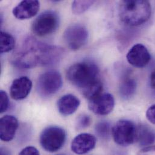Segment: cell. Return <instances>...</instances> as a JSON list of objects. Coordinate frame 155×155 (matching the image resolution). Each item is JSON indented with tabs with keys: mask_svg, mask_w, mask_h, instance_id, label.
I'll list each match as a JSON object with an SVG mask.
<instances>
[{
	"mask_svg": "<svg viewBox=\"0 0 155 155\" xmlns=\"http://www.w3.org/2000/svg\"><path fill=\"white\" fill-rule=\"evenodd\" d=\"M137 89V83L134 79L126 78L123 80L120 86L121 97L127 100L134 96Z\"/></svg>",
	"mask_w": 155,
	"mask_h": 155,
	"instance_id": "cell-17",
	"label": "cell"
},
{
	"mask_svg": "<svg viewBox=\"0 0 155 155\" xmlns=\"http://www.w3.org/2000/svg\"><path fill=\"white\" fill-rule=\"evenodd\" d=\"M96 138L90 134H81L78 135L73 140L71 145L72 151L77 154H86L95 147Z\"/></svg>",
	"mask_w": 155,
	"mask_h": 155,
	"instance_id": "cell-11",
	"label": "cell"
},
{
	"mask_svg": "<svg viewBox=\"0 0 155 155\" xmlns=\"http://www.w3.org/2000/svg\"><path fill=\"white\" fill-rule=\"evenodd\" d=\"M150 86L153 89H155V70L150 76Z\"/></svg>",
	"mask_w": 155,
	"mask_h": 155,
	"instance_id": "cell-26",
	"label": "cell"
},
{
	"mask_svg": "<svg viewBox=\"0 0 155 155\" xmlns=\"http://www.w3.org/2000/svg\"><path fill=\"white\" fill-rule=\"evenodd\" d=\"M137 155H155V146H149L142 149Z\"/></svg>",
	"mask_w": 155,
	"mask_h": 155,
	"instance_id": "cell-25",
	"label": "cell"
},
{
	"mask_svg": "<svg viewBox=\"0 0 155 155\" xmlns=\"http://www.w3.org/2000/svg\"><path fill=\"white\" fill-rule=\"evenodd\" d=\"M80 101L73 94H67L62 96L57 103L59 112L63 115H70L78 110Z\"/></svg>",
	"mask_w": 155,
	"mask_h": 155,
	"instance_id": "cell-15",
	"label": "cell"
},
{
	"mask_svg": "<svg viewBox=\"0 0 155 155\" xmlns=\"http://www.w3.org/2000/svg\"><path fill=\"white\" fill-rule=\"evenodd\" d=\"M0 112L4 113L8 108L9 99L7 93L2 90L0 91Z\"/></svg>",
	"mask_w": 155,
	"mask_h": 155,
	"instance_id": "cell-22",
	"label": "cell"
},
{
	"mask_svg": "<svg viewBox=\"0 0 155 155\" xmlns=\"http://www.w3.org/2000/svg\"><path fill=\"white\" fill-rule=\"evenodd\" d=\"M66 137V132L62 127L48 126L41 134L39 142L45 150L53 153L59 150L64 146Z\"/></svg>",
	"mask_w": 155,
	"mask_h": 155,
	"instance_id": "cell-4",
	"label": "cell"
},
{
	"mask_svg": "<svg viewBox=\"0 0 155 155\" xmlns=\"http://www.w3.org/2000/svg\"><path fill=\"white\" fill-rule=\"evenodd\" d=\"M126 58L130 65L140 68L148 65L151 59L148 50L144 45L141 44L134 45L129 50Z\"/></svg>",
	"mask_w": 155,
	"mask_h": 155,
	"instance_id": "cell-10",
	"label": "cell"
},
{
	"mask_svg": "<svg viewBox=\"0 0 155 155\" xmlns=\"http://www.w3.org/2000/svg\"><path fill=\"white\" fill-rule=\"evenodd\" d=\"M147 118L150 123L155 124V104L152 105L147 110Z\"/></svg>",
	"mask_w": 155,
	"mask_h": 155,
	"instance_id": "cell-24",
	"label": "cell"
},
{
	"mask_svg": "<svg viewBox=\"0 0 155 155\" xmlns=\"http://www.w3.org/2000/svg\"><path fill=\"white\" fill-rule=\"evenodd\" d=\"M0 153H1V155H11L10 151L6 148H4V147H2L1 149Z\"/></svg>",
	"mask_w": 155,
	"mask_h": 155,
	"instance_id": "cell-27",
	"label": "cell"
},
{
	"mask_svg": "<svg viewBox=\"0 0 155 155\" xmlns=\"http://www.w3.org/2000/svg\"><path fill=\"white\" fill-rule=\"evenodd\" d=\"M95 131L97 135L102 138H108L110 132H112L110 125L109 123L106 121L98 123L95 126Z\"/></svg>",
	"mask_w": 155,
	"mask_h": 155,
	"instance_id": "cell-20",
	"label": "cell"
},
{
	"mask_svg": "<svg viewBox=\"0 0 155 155\" xmlns=\"http://www.w3.org/2000/svg\"><path fill=\"white\" fill-rule=\"evenodd\" d=\"M136 141L141 146H149L155 141V132L149 126L140 125L137 128Z\"/></svg>",
	"mask_w": 155,
	"mask_h": 155,
	"instance_id": "cell-16",
	"label": "cell"
},
{
	"mask_svg": "<svg viewBox=\"0 0 155 155\" xmlns=\"http://www.w3.org/2000/svg\"><path fill=\"white\" fill-rule=\"evenodd\" d=\"M40 3L38 0H24L13 9V14L19 19H27L35 16L39 12Z\"/></svg>",
	"mask_w": 155,
	"mask_h": 155,
	"instance_id": "cell-12",
	"label": "cell"
},
{
	"mask_svg": "<svg viewBox=\"0 0 155 155\" xmlns=\"http://www.w3.org/2000/svg\"><path fill=\"white\" fill-rule=\"evenodd\" d=\"M63 54L64 51L60 47L28 38L14 53L12 62L18 68L28 69L54 64L59 61Z\"/></svg>",
	"mask_w": 155,
	"mask_h": 155,
	"instance_id": "cell-1",
	"label": "cell"
},
{
	"mask_svg": "<svg viewBox=\"0 0 155 155\" xmlns=\"http://www.w3.org/2000/svg\"><path fill=\"white\" fill-rule=\"evenodd\" d=\"M58 14L48 10L40 14L32 24V31L38 36H45L54 33L59 25Z\"/></svg>",
	"mask_w": 155,
	"mask_h": 155,
	"instance_id": "cell-5",
	"label": "cell"
},
{
	"mask_svg": "<svg viewBox=\"0 0 155 155\" xmlns=\"http://www.w3.org/2000/svg\"><path fill=\"white\" fill-rule=\"evenodd\" d=\"M118 12L123 22L129 26H138L148 21L152 8L147 1L127 0L120 2Z\"/></svg>",
	"mask_w": 155,
	"mask_h": 155,
	"instance_id": "cell-2",
	"label": "cell"
},
{
	"mask_svg": "<svg viewBox=\"0 0 155 155\" xmlns=\"http://www.w3.org/2000/svg\"><path fill=\"white\" fill-rule=\"evenodd\" d=\"M91 123V117L86 114H82L78 117L76 122V128L78 130L88 127Z\"/></svg>",
	"mask_w": 155,
	"mask_h": 155,
	"instance_id": "cell-21",
	"label": "cell"
},
{
	"mask_svg": "<svg viewBox=\"0 0 155 155\" xmlns=\"http://www.w3.org/2000/svg\"><path fill=\"white\" fill-rule=\"evenodd\" d=\"M19 155H40V153L36 148L30 146L24 148Z\"/></svg>",
	"mask_w": 155,
	"mask_h": 155,
	"instance_id": "cell-23",
	"label": "cell"
},
{
	"mask_svg": "<svg viewBox=\"0 0 155 155\" xmlns=\"http://www.w3.org/2000/svg\"><path fill=\"white\" fill-rule=\"evenodd\" d=\"M88 31L86 28L79 24L70 25L64 31V39L68 47L73 51L81 48L87 41Z\"/></svg>",
	"mask_w": 155,
	"mask_h": 155,
	"instance_id": "cell-8",
	"label": "cell"
},
{
	"mask_svg": "<svg viewBox=\"0 0 155 155\" xmlns=\"http://www.w3.org/2000/svg\"><path fill=\"white\" fill-rule=\"evenodd\" d=\"M115 106V100L112 95L108 93L101 94L89 100L88 107L93 113L99 115L110 114Z\"/></svg>",
	"mask_w": 155,
	"mask_h": 155,
	"instance_id": "cell-9",
	"label": "cell"
},
{
	"mask_svg": "<svg viewBox=\"0 0 155 155\" xmlns=\"http://www.w3.org/2000/svg\"><path fill=\"white\" fill-rule=\"evenodd\" d=\"M137 127L129 120L118 121L112 129L114 141L119 146L126 147L132 144L137 138Z\"/></svg>",
	"mask_w": 155,
	"mask_h": 155,
	"instance_id": "cell-6",
	"label": "cell"
},
{
	"mask_svg": "<svg viewBox=\"0 0 155 155\" xmlns=\"http://www.w3.org/2000/svg\"><path fill=\"white\" fill-rule=\"evenodd\" d=\"M15 41L14 38L7 32L1 31L0 33V52L7 53L15 48Z\"/></svg>",
	"mask_w": 155,
	"mask_h": 155,
	"instance_id": "cell-18",
	"label": "cell"
},
{
	"mask_svg": "<svg viewBox=\"0 0 155 155\" xmlns=\"http://www.w3.org/2000/svg\"><path fill=\"white\" fill-rule=\"evenodd\" d=\"M94 2V1H74L72 4L73 12L76 15L81 14L89 9Z\"/></svg>",
	"mask_w": 155,
	"mask_h": 155,
	"instance_id": "cell-19",
	"label": "cell"
},
{
	"mask_svg": "<svg viewBox=\"0 0 155 155\" xmlns=\"http://www.w3.org/2000/svg\"><path fill=\"white\" fill-rule=\"evenodd\" d=\"M63 84L62 78L56 71L51 70L41 74L37 81L38 92L43 96H50L59 91Z\"/></svg>",
	"mask_w": 155,
	"mask_h": 155,
	"instance_id": "cell-7",
	"label": "cell"
},
{
	"mask_svg": "<svg viewBox=\"0 0 155 155\" xmlns=\"http://www.w3.org/2000/svg\"><path fill=\"white\" fill-rule=\"evenodd\" d=\"M18 120L12 115H7L0 120V138L2 141L9 142L12 141L18 127Z\"/></svg>",
	"mask_w": 155,
	"mask_h": 155,
	"instance_id": "cell-14",
	"label": "cell"
},
{
	"mask_svg": "<svg viewBox=\"0 0 155 155\" xmlns=\"http://www.w3.org/2000/svg\"><path fill=\"white\" fill-rule=\"evenodd\" d=\"M99 70L97 66L91 62H82L71 66L67 71L68 81L81 91L98 80Z\"/></svg>",
	"mask_w": 155,
	"mask_h": 155,
	"instance_id": "cell-3",
	"label": "cell"
},
{
	"mask_svg": "<svg viewBox=\"0 0 155 155\" xmlns=\"http://www.w3.org/2000/svg\"><path fill=\"white\" fill-rule=\"evenodd\" d=\"M33 86L31 80L26 76L15 79L10 88V94L13 100H21L26 98Z\"/></svg>",
	"mask_w": 155,
	"mask_h": 155,
	"instance_id": "cell-13",
	"label": "cell"
}]
</instances>
